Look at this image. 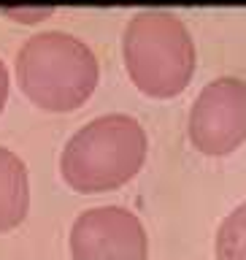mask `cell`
I'll use <instances>...</instances> for the list:
<instances>
[{
    "instance_id": "8992f818",
    "label": "cell",
    "mask_w": 246,
    "mask_h": 260,
    "mask_svg": "<svg viewBox=\"0 0 246 260\" xmlns=\"http://www.w3.org/2000/svg\"><path fill=\"white\" fill-rule=\"evenodd\" d=\"M30 211V174L24 160L0 144V233L24 222Z\"/></svg>"
},
{
    "instance_id": "3957f363",
    "label": "cell",
    "mask_w": 246,
    "mask_h": 260,
    "mask_svg": "<svg viewBox=\"0 0 246 260\" xmlns=\"http://www.w3.org/2000/svg\"><path fill=\"white\" fill-rule=\"evenodd\" d=\"M122 57L133 84L149 98H176L195 73V41L168 8H141L130 16Z\"/></svg>"
},
{
    "instance_id": "52a82bcc",
    "label": "cell",
    "mask_w": 246,
    "mask_h": 260,
    "mask_svg": "<svg viewBox=\"0 0 246 260\" xmlns=\"http://www.w3.org/2000/svg\"><path fill=\"white\" fill-rule=\"evenodd\" d=\"M217 260H246V201L238 203L219 225Z\"/></svg>"
},
{
    "instance_id": "6da1fadb",
    "label": "cell",
    "mask_w": 246,
    "mask_h": 260,
    "mask_svg": "<svg viewBox=\"0 0 246 260\" xmlns=\"http://www.w3.org/2000/svg\"><path fill=\"white\" fill-rule=\"evenodd\" d=\"M149 138L130 114H103L68 138L60 154V174L76 192H109L127 184L146 162Z\"/></svg>"
},
{
    "instance_id": "ba28073f",
    "label": "cell",
    "mask_w": 246,
    "mask_h": 260,
    "mask_svg": "<svg viewBox=\"0 0 246 260\" xmlns=\"http://www.w3.org/2000/svg\"><path fill=\"white\" fill-rule=\"evenodd\" d=\"M3 11H8L11 16H19L22 22H36L41 16L52 14L54 6L52 3H38V6H30V3H14V6H3Z\"/></svg>"
},
{
    "instance_id": "9c48e42d",
    "label": "cell",
    "mask_w": 246,
    "mask_h": 260,
    "mask_svg": "<svg viewBox=\"0 0 246 260\" xmlns=\"http://www.w3.org/2000/svg\"><path fill=\"white\" fill-rule=\"evenodd\" d=\"M6 101H8V68L0 57V111L6 109Z\"/></svg>"
},
{
    "instance_id": "5b68a950",
    "label": "cell",
    "mask_w": 246,
    "mask_h": 260,
    "mask_svg": "<svg viewBox=\"0 0 246 260\" xmlns=\"http://www.w3.org/2000/svg\"><path fill=\"white\" fill-rule=\"evenodd\" d=\"M68 247L73 260H146L149 239L135 211L125 206H92L73 219Z\"/></svg>"
},
{
    "instance_id": "277c9868",
    "label": "cell",
    "mask_w": 246,
    "mask_h": 260,
    "mask_svg": "<svg viewBox=\"0 0 246 260\" xmlns=\"http://www.w3.org/2000/svg\"><path fill=\"white\" fill-rule=\"evenodd\" d=\"M190 141L208 157L238 149L246 141V81L219 76L200 89L190 109Z\"/></svg>"
},
{
    "instance_id": "7a4b0ae2",
    "label": "cell",
    "mask_w": 246,
    "mask_h": 260,
    "mask_svg": "<svg viewBox=\"0 0 246 260\" xmlns=\"http://www.w3.org/2000/svg\"><path fill=\"white\" fill-rule=\"evenodd\" d=\"M14 73L22 92L44 111H73L95 92L100 65L95 52L68 30H41L24 38Z\"/></svg>"
}]
</instances>
